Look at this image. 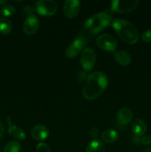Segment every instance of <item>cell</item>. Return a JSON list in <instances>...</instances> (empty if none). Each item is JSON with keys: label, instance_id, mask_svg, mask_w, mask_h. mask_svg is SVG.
Returning <instances> with one entry per match:
<instances>
[{"label": "cell", "instance_id": "7a4b0ae2", "mask_svg": "<svg viewBox=\"0 0 151 152\" xmlns=\"http://www.w3.org/2000/svg\"><path fill=\"white\" fill-rule=\"evenodd\" d=\"M112 16L106 12H101L89 18L84 23L81 34L90 38L91 36L98 34L104 28L111 25Z\"/></svg>", "mask_w": 151, "mask_h": 152}, {"label": "cell", "instance_id": "4fadbf2b", "mask_svg": "<svg viewBox=\"0 0 151 152\" xmlns=\"http://www.w3.org/2000/svg\"><path fill=\"white\" fill-rule=\"evenodd\" d=\"M133 117V111L128 108H121L117 112L116 118L118 123L121 125H127L130 123Z\"/></svg>", "mask_w": 151, "mask_h": 152}, {"label": "cell", "instance_id": "8992f818", "mask_svg": "<svg viewBox=\"0 0 151 152\" xmlns=\"http://www.w3.org/2000/svg\"><path fill=\"white\" fill-rule=\"evenodd\" d=\"M139 1L137 0H115L111 1L110 12H118L121 13H127L133 11L137 6Z\"/></svg>", "mask_w": 151, "mask_h": 152}, {"label": "cell", "instance_id": "e0dca14e", "mask_svg": "<svg viewBox=\"0 0 151 152\" xmlns=\"http://www.w3.org/2000/svg\"><path fill=\"white\" fill-rule=\"evenodd\" d=\"M86 152H105V146L103 142L99 140H92L87 145L86 148Z\"/></svg>", "mask_w": 151, "mask_h": 152}, {"label": "cell", "instance_id": "52a82bcc", "mask_svg": "<svg viewBox=\"0 0 151 152\" xmlns=\"http://www.w3.org/2000/svg\"><path fill=\"white\" fill-rule=\"evenodd\" d=\"M96 53L93 49L86 48L82 50L80 56V62L84 71H90L93 69L96 64Z\"/></svg>", "mask_w": 151, "mask_h": 152}, {"label": "cell", "instance_id": "5b68a950", "mask_svg": "<svg viewBox=\"0 0 151 152\" xmlns=\"http://www.w3.org/2000/svg\"><path fill=\"white\" fill-rule=\"evenodd\" d=\"M36 12L41 16H53L56 13L58 5L53 0H38L35 4Z\"/></svg>", "mask_w": 151, "mask_h": 152}, {"label": "cell", "instance_id": "d4e9b609", "mask_svg": "<svg viewBox=\"0 0 151 152\" xmlns=\"http://www.w3.org/2000/svg\"><path fill=\"white\" fill-rule=\"evenodd\" d=\"M141 143L147 145L151 143V137L150 135H143L141 137Z\"/></svg>", "mask_w": 151, "mask_h": 152}, {"label": "cell", "instance_id": "484cf974", "mask_svg": "<svg viewBox=\"0 0 151 152\" xmlns=\"http://www.w3.org/2000/svg\"><path fill=\"white\" fill-rule=\"evenodd\" d=\"M78 78L79 79V81H83L84 79H87V77L86 76L85 71H81V72L79 73V75L78 76Z\"/></svg>", "mask_w": 151, "mask_h": 152}, {"label": "cell", "instance_id": "277c9868", "mask_svg": "<svg viewBox=\"0 0 151 152\" xmlns=\"http://www.w3.org/2000/svg\"><path fill=\"white\" fill-rule=\"evenodd\" d=\"M89 38L83 34H80L77 38L65 50V56L68 59H72L78 54L81 50H84Z\"/></svg>", "mask_w": 151, "mask_h": 152}, {"label": "cell", "instance_id": "30bf717a", "mask_svg": "<svg viewBox=\"0 0 151 152\" xmlns=\"http://www.w3.org/2000/svg\"><path fill=\"white\" fill-rule=\"evenodd\" d=\"M39 27V19L36 15L28 16L23 24V30L25 34L32 36L36 33Z\"/></svg>", "mask_w": 151, "mask_h": 152}, {"label": "cell", "instance_id": "603a6c76", "mask_svg": "<svg viewBox=\"0 0 151 152\" xmlns=\"http://www.w3.org/2000/svg\"><path fill=\"white\" fill-rule=\"evenodd\" d=\"M22 11H23V13H25V14L28 15V16H31V15H33V13L36 11V9L35 7H33V6L32 5H26L25 7H23Z\"/></svg>", "mask_w": 151, "mask_h": 152}, {"label": "cell", "instance_id": "9a60e30c", "mask_svg": "<svg viewBox=\"0 0 151 152\" xmlns=\"http://www.w3.org/2000/svg\"><path fill=\"white\" fill-rule=\"evenodd\" d=\"M114 58L118 64L121 66L126 67L130 65L131 62L130 55L125 50H118L114 53Z\"/></svg>", "mask_w": 151, "mask_h": 152}, {"label": "cell", "instance_id": "44dd1931", "mask_svg": "<svg viewBox=\"0 0 151 152\" xmlns=\"http://www.w3.org/2000/svg\"><path fill=\"white\" fill-rule=\"evenodd\" d=\"M36 152H51L50 148L48 145L44 142H40L37 145L36 148Z\"/></svg>", "mask_w": 151, "mask_h": 152}, {"label": "cell", "instance_id": "7c38bea8", "mask_svg": "<svg viewBox=\"0 0 151 152\" xmlns=\"http://www.w3.org/2000/svg\"><path fill=\"white\" fill-rule=\"evenodd\" d=\"M7 121L8 123V134L13 137L20 140H24L26 138V134L25 132L21 128L15 126L11 122V118L10 117H7Z\"/></svg>", "mask_w": 151, "mask_h": 152}, {"label": "cell", "instance_id": "d6986e66", "mask_svg": "<svg viewBox=\"0 0 151 152\" xmlns=\"http://www.w3.org/2000/svg\"><path fill=\"white\" fill-rule=\"evenodd\" d=\"M21 149V145L17 141H10L6 144L3 152H19Z\"/></svg>", "mask_w": 151, "mask_h": 152}, {"label": "cell", "instance_id": "ffe728a7", "mask_svg": "<svg viewBox=\"0 0 151 152\" xmlns=\"http://www.w3.org/2000/svg\"><path fill=\"white\" fill-rule=\"evenodd\" d=\"M15 7L11 4H4L1 7V13L4 16H11L15 13Z\"/></svg>", "mask_w": 151, "mask_h": 152}, {"label": "cell", "instance_id": "5bb4252c", "mask_svg": "<svg viewBox=\"0 0 151 152\" xmlns=\"http://www.w3.org/2000/svg\"><path fill=\"white\" fill-rule=\"evenodd\" d=\"M133 136L142 137L147 131V125L142 119H136L133 122L131 126Z\"/></svg>", "mask_w": 151, "mask_h": 152}, {"label": "cell", "instance_id": "f1b7e54d", "mask_svg": "<svg viewBox=\"0 0 151 152\" xmlns=\"http://www.w3.org/2000/svg\"><path fill=\"white\" fill-rule=\"evenodd\" d=\"M6 1H0V5H3L4 4H5Z\"/></svg>", "mask_w": 151, "mask_h": 152}, {"label": "cell", "instance_id": "3957f363", "mask_svg": "<svg viewBox=\"0 0 151 152\" xmlns=\"http://www.w3.org/2000/svg\"><path fill=\"white\" fill-rule=\"evenodd\" d=\"M118 37L129 45H133L139 40V33L136 27L130 22L123 19H114L111 23Z\"/></svg>", "mask_w": 151, "mask_h": 152}, {"label": "cell", "instance_id": "ba28073f", "mask_svg": "<svg viewBox=\"0 0 151 152\" xmlns=\"http://www.w3.org/2000/svg\"><path fill=\"white\" fill-rule=\"evenodd\" d=\"M96 45L99 48L106 51H115L117 48V41L113 36L102 34L96 39Z\"/></svg>", "mask_w": 151, "mask_h": 152}, {"label": "cell", "instance_id": "83f0119b", "mask_svg": "<svg viewBox=\"0 0 151 152\" xmlns=\"http://www.w3.org/2000/svg\"><path fill=\"white\" fill-rule=\"evenodd\" d=\"M144 152H151V148H148L147 149H145Z\"/></svg>", "mask_w": 151, "mask_h": 152}, {"label": "cell", "instance_id": "8fae6325", "mask_svg": "<svg viewBox=\"0 0 151 152\" xmlns=\"http://www.w3.org/2000/svg\"><path fill=\"white\" fill-rule=\"evenodd\" d=\"M31 136L37 141L44 140L49 136L48 129L43 125H37L33 128L31 131Z\"/></svg>", "mask_w": 151, "mask_h": 152}, {"label": "cell", "instance_id": "2e32d148", "mask_svg": "<svg viewBox=\"0 0 151 152\" xmlns=\"http://www.w3.org/2000/svg\"><path fill=\"white\" fill-rule=\"evenodd\" d=\"M102 140L107 143H113L118 139V134L114 129H107L101 134Z\"/></svg>", "mask_w": 151, "mask_h": 152}, {"label": "cell", "instance_id": "9c48e42d", "mask_svg": "<svg viewBox=\"0 0 151 152\" xmlns=\"http://www.w3.org/2000/svg\"><path fill=\"white\" fill-rule=\"evenodd\" d=\"M80 10V2L78 0H67L63 6V12L68 19H73L78 16Z\"/></svg>", "mask_w": 151, "mask_h": 152}, {"label": "cell", "instance_id": "cb8c5ba5", "mask_svg": "<svg viewBox=\"0 0 151 152\" xmlns=\"http://www.w3.org/2000/svg\"><path fill=\"white\" fill-rule=\"evenodd\" d=\"M89 134H90V137L92 138V139L94 140H96L99 136V131L97 128L92 127L91 129H90V132H89Z\"/></svg>", "mask_w": 151, "mask_h": 152}, {"label": "cell", "instance_id": "6da1fadb", "mask_svg": "<svg viewBox=\"0 0 151 152\" xmlns=\"http://www.w3.org/2000/svg\"><path fill=\"white\" fill-rule=\"evenodd\" d=\"M108 80L102 71H95L87 76L82 94L86 99L93 100L99 97L107 88Z\"/></svg>", "mask_w": 151, "mask_h": 152}, {"label": "cell", "instance_id": "4316f807", "mask_svg": "<svg viewBox=\"0 0 151 152\" xmlns=\"http://www.w3.org/2000/svg\"><path fill=\"white\" fill-rule=\"evenodd\" d=\"M4 125H3L2 122L0 120V139L2 138L3 135H4Z\"/></svg>", "mask_w": 151, "mask_h": 152}, {"label": "cell", "instance_id": "ac0fdd59", "mask_svg": "<svg viewBox=\"0 0 151 152\" xmlns=\"http://www.w3.org/2000/svg\"><path fill=\"white\" fill-rule=\"evenodd\" d=\"M12 22L6 17L0 18V33L2 34H10L12 30Z\"/></svg>", "mask_w": 151, "mask_h": 152}, {"label": "cell", "instance_id": "7402d4cb", "mask_svg": "<svg viewBox=\"0 0 151 152\" xmlns=\"http://www.w3.org/2000/svg\"><path fill=\"white\" fill-rule=\"evenodd\" d=\"M142 39L145 42H151V28L147 30L142 34Z\"/></svg>", "mask_w": 151, "mask_h": 152}]
</instances>
